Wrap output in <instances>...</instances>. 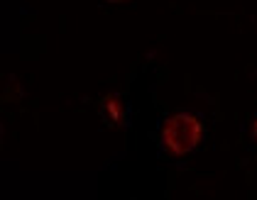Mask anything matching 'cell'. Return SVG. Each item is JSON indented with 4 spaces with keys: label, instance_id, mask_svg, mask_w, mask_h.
<instances>
[{
    "label": "cell",
    "instance_id": "cell-1",
    "mask_svg": "<svg viewBox=\"0 0 257 200\" xmlns=\"http://www.w3.org/2000/svg\"><path fill=\"white\" fill-rule=\"evenodd\" d=\"M201 140H203V124L194 112H174L162 127V142L174 156L194 152Z\"/></svg>",
    "mask_w": 257,
    "mask_h": 200
},
{
    "label": "cell",
    "instance_id": "cell-4",
    "mask_svg": "<svg viewBox=\"0 0 257 200\" xmlns=\"http://www.w3.org/2000/svg\"><path fill=\"white\" fill-rule=\"evenodd\" d=\"M108 2H130V0H108Z\"/></svg>",
    "mask_w": 257,
    "mask_h": 200
},
{
    "label": "cell",
    "instance_id": "cell-3",
    "mask_svg": "<svg viewBox=\"0 0 257 200\" xmlns=\"http://www.w3.org/2000/svg\"><path fill=\"white\" fill-rule=\"evenodd\" d=\"M252 140L257 142V120H255V124H252Z\"/></svg>",
    "mask_w": 257,
    "mask_h": 200
},
{
    "label": "cell",
    "instance_id": "cell-2",
    "mask_svg": "<svg viewBox=\"0 0 257 200\" xmlns=\"http://www.w3.org/2000/svg\"><path fill=\"white\" fill-rule=\"evenodd\" d=\"M108 112H110V118L115 122H122L125 108H122V100H120L118 96H110V98H108Z\"/></svg>",
    "mask_w": 257,
    "mask_h": 200
}]
</instances>
